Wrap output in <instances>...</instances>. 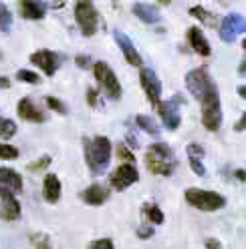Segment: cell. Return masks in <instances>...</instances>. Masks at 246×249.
I'll use <instances>...</instances> for the list:
<instances>
[{
	"label": "cell",
	"mask_w": 246,
	"mask_h": 249,
	"mask_svg": "<svg viewBox=\"0 0 246 249\" xmlns=\"http://www.w3.org/2000/svg\"><path fill=\"white\" fill-rule=\"evenodd\" d=\"M186 89L192 92V97L200 101V105L220 101L216 83L212 81V76L206 67H198L186 74Z\"/></svg>",
	"instance_id": "6da1fadb"
},
{
	"label": "cell",
	"mask_w": 246,
	"mask_h": 249,
	"mask_svg": "<svg viewBox=\"0 0 246 249\" xmlns=\"http://www.w3.org/2000/svg\"><path fill=\"white\" fill-rule=\"evenodd\" d=\"M85 161L89 165V171L93 175L105 173V169L109 167L111 161V143L107 137H93V139H85Z\"/></svg>",
	"instance_id": "7a4b0ae2"
},
{
	"label": "cell",
	"mask_w": 246,
	"mask_h": 249,
	"mask_svg": "<svg viewBox=\"0 0 246 249\" xmlns=\"http://www.w3.org/2000/svg\"><path fill=\"white\" fill-rule=\"evenodd\" d=\"M145 167L151 171L153 175H164L170 177L174 173V151L170 145L165 143H153L147 147V155H145Z\"/></svg>",
	"instance_id": "3957f363"
},
{
	"label": "cell",
	"mask_w": 246,
	"mask_h": 249,
	"mask_svg": "<svg viewBox=\"0 0 246 249\" xmlns=\"http://www.w3.org/2000/svg\"><path fill=\"white\" fill-rule=\"evenodd\" d=\"M186 203L200 211H218L226 205V197L214 191H202V189H188L186 191Z\"/></svg>",
	"instance_id": "277c9868"
},
{
	"label": "cell",
	"mask_w": 246,
	"mask_h": 249,
	"mask_svg": "<svg viewBox=\"0 0 246 249\" xmlns=\"http://www.w3.org/2000/svg\"><path fill=\"white\" fill-rule=\"evenodd\" d=\"M75 20L79 24L83 36H93L99 24V12L95 10V4L89 0H79L75 4Z\"/></svg>",
	"instance_id": "5b68a950"
},
{
	"label": "cell",
	"mask_w": 246,
	"mask_h": 249,
	"mask_svg": "<svg viewBox=\"0 0 246 249\" xmlns=\"http://www.w3.org/2000/svg\"><path fill=\"white\" fill-rule=\"evenodd\" d=\"M93 74H95V79H97L101 90L105 92L107 97L113 99V101H119L121 99V85L117 81L113 69L107 65V62H103V60L95 62V65H93Z\"/></svg>",
	"instance_id": "8992f818"
},
{
	"label": "cell",
	"mask_w": 246,
	"mask_h": 249,
	"mask_svg": "<svg viewBox=\"0 0 246 249\" xmlns=\"http://www.w3.org/2000/svg\"><path fill=\"white\" fill-rule=\"evenodd\" d=\"M182 105H186V101H184V97H180V95L172 97L170 101H160L158 111H160V117H162L167 131H176L180 127V123H182L180 107Z\"/></svg>",
	"instance_id": "52a82bcc"
},
{
	"label": "cell",
	"mask_w": 246,
	"mask_h": 249,
	"mask_svg": "<svg viewBox=\"0 0 246 249\" xmlns=\"http://www.w3.org/2000/svg\"><path fill=\"white\" fill-rule=\"evenodd\" d=\"M0 219L2 221H17L20 219V203L14 193L0 185Z\"/></svg>",
	"instance_id": "ba28073f"
},
{
	"label": "cell",
	"mask_w": 246,
	"mask_h": 249,
	"mask_svg": "<svg viewBox=\"0 0 246 249\" xmlns=\"http://www.w3.org/2000/svg\"><path fill=\"white\" fill-rule=\"evenodd\" d=\"M140 83L145 90V97L149 99L151 105H160L162 101V81L158 79V74L153 72L151 69H142L140 72Z\"/></svg>",
	"instance_id": "9c48e42d"
},
{
	"label": "cell",
	"mask_w": 246,
	"mask_h": 249,
	"mask_svg": "<svg viewBox=\"0 0 246 249\" xmlns=\"http://www.w3.org/2000/svg\"><path fill=\"white\" fill-rule=\"evenodd\" d=\"M244 28L246 26H244V17L242 14H238V12L228 14V17L222 20V24H220V38L224 42H234L236 36L244 33Z\"/></svg>",
	"instance_id": "30bf717a"
},
{
	"label": "cell",
	"mask_w": 246,
	"mask_h": 249,
	"mask_svg": "<svg viewBox=\"0 0 246 249\" xmlns=\"http://www.w3.org/2000/svg\"><path fill=\"white\" fill-rule=\"evenodd\" d=\"M135 181H140V173H137V169L129 163H121L111 175V185L117 191L127 189V187L133 185Z\"/></svg>",
	"instance_id": "8fae6325"
},
{
	"label": "cell",
	"mask_w": 246,
	"mask_h": 249,
	"mask_svg": "<svg viewBox=\"0 0 246 249\" xmlns=\"http://www.w3.org/2000/svg\"><path fill=\"white\" fill-rule=\"evenodd\" d=\"M30 62H33L35 67H39L47 76H53L61 65V60H59V54L53 53V51H37L30 54Z\"/></svg>",
	"instance_id": "7c38bea8"
},
{
	"label": "cell",
	"mask_w": 246,
	"mask_h": 249,
	"mask_svg": "<svg viewBox=\"0 0 246 249\" xmlns=\"http://www.w3.org/2000/svg\"><path fill=\"white\" fill-rule=\"evenodd\" d=\"M202 124L216 133L222 127V108H220V101H212V103H204L202 105Z\"/></svg>",
	"instance_id": "4fadbf2b"
},
{
	"label": "cell",
	"mask_w": 246,
	"mask_h": 249,
	"mask_svg": "<svg viewBox=\"0 0 246 249\" xmlns=\"http://www.w3.org/2000/svg\"><path fill=\"white\" fill-rule=\"evenodd\" d=\"M113 38H115L117 46L121 49L123 56H125V60L129 62V65H133V67H142V56H140V53L135 51V46H133V42L129 40V36H127L125 33H121V30H115V33H113Z\"/></svg>",
	"instance_id": "5bb4252c"
},
{
	"label": "cell",
	"mask_w": 246,
	"mask_h": 249,
	"mask_svg": "<svg viewBox=\"0 0 246 249\" xmlns=\"http://www.w3.org/2000/svg\"><path fill=\"white\" fill-rule=\"evenodd\" d=\"M17 113H19V117L20 119H24V121H30V123H44L47 121V115H44L41 108L30 101V99H20L19 101V107H17Z\"/></svg>",
	"instance_id": "9a60e30c"
},
{
	"label": "cell",
	"mask_w": 246,
	"mask_h": 249,
	"mask_svg": "<svg viewBox=\"0 0 246 249\" xmlns=\"http://www.w3.org/2000/svg\"><path fill=\"white\" fill-rule=\"evenodd\" d=\"M81 199L85 201L87 205H93V207H97V205H103L105 201L109 199V189H107L105 185H99V183H95V185L87 187V189L81 193Z\"/></svg>",
	"instance_id": "2e32d148"
},
{
	"label": "cell",
	"mask_w": 246,
	"mask_h": 249,
	"mask_svg": "<svg viewBox=\"0 0 246 249\" xmlns=\"http://www.w3.org/2000/svg\"><path fill=\"white\" fill-rule=\"evenodd\" d=\"M188 42H190V46H192V51L198 53L200 56H210L212 49H210L206 36L202 35V28L192 26V28L188 30Z\"/></svg>",
	"instance_id": "e0dca14e"
},
{
	"label": "cell",
	"mask_w": 246,
	"mask_h": 249,
	"mask_svg": "<svg viewBox=\"0 0 246 249\" xmlns=\"http://www.w3.org/2000/svg\"><path fill=\"white\" fill-rule=\"evenodd\" d=\"M133 14L140 20H144L145 24H158L162 20L160 10L153 4H145V2H135L133 4Z\"/></svg>",
	"instance_id": "ac0fdd59"
},
{
	"label": "cell",
	"mask_w": 246,
	"mask_h": 249,
	"mask_svg": "<svg viewBox=\"0 0 246 249\" xmlns=\"http://www.w3.org/2000/svg\"><path fill=\"white\" fill-rule=\"evenodd\" d=\"M0 185L10 189L12 193H22V177L14 169L0 167Z\"/></svg>",
	"instance_id": "d6986e66"
},
{
	"label": "cell",
	"mask_w": 246,
	"mask_h": 249,
	"mask_svg": "<svg viewBox=\"0 0 246 249\" xmlns=\"http://www.w3.org/2000/svg\"><path fill=\"white\" fill-rule=\"evenodd\" d=\"M42 197L49 201V203H57L61 199V179L53 173H49L44 177V183H42Z\"/></svg>",
	"instance_id": "ffe728a7"
},
{
	"label": "cell",
	"mask_w": 246,
	"mask_h": 249,
	"mask_svg": "<svg viewBox=\"0 0 246 249\" xmlns=\"http://www.w3.org/2000/svg\"><path fill=\"white\" fill-rule=\"evenodd\" d=\"M44 8L47 6H44L42 2H33V0H24V2H20V14H22V18H28V20L44 18V14H47Z\"/></svg>",
	"instance_id": "44dd1931"
},
{
	"label": "cell",
	"mask_w": 246,
	"mask_h": 249,
	"mask_svg": "<svg viewBox=\"0 0 246 249\" xmlns=\"http://www.w3.org/2000/svg\"><path fill=\"white\" fill-rule=\"evenodd\" d=\"M135 124H137L140 129H144L147 135L160 139V127H158V123L153 121L151 117H147V115H137V117H135Z\"/></svg>",
	"instance_id": "7402d4cb"
},
{
	"label": "cell",
	"mask_w": 246,
	"mask_h": 249,
	"mask_svg": "<svg viewBox=\"0 0 246 249\" xmlns=\"http://www.w3.org/2000/svg\"><path fill=\"white\" fill-rule=\"evenodd\" d=\"M190 14L194 18H198L200 22H204V24H208V26H216V17L214 14H210L206 8H202V6H194L192 10H190Z\"/></svg>",
	"instance_id": "603a6c76"
},
{
	"label": "cell",
	"mask_w": 246,
	"mask_h": 249,
	"mask_svg": "<svg viewBox=\"0 0 246 249\" xmlns=\"http://www.w3.org/2000/svg\"><path fill=\"white\" fill-rule=\"evenodd\" d=\"M144 215L147 217L151 223H156V225H162L164 223V213H162V209L158 205H145L144 207Z\"/></svg>",
	"instance_id": "cb8c5ba5"
},
{
	"label": "cell",
	"mask_w": 246,
	"mask_h": 249,
	"mask_svg": "<svg viewBox=\"0 0 246 249\" xmlns=\"http://www.w3.org/2000/svg\"><path fill=\"white\" fill-rule=\"evenodd\" d=\"M12 135H17V123L0 117V139H10Z\"/></svg>",
	"instance_id": "d4e9b609"
},
{
	"label": "cell",
	"mask_w": 246,
	"mask_h": 249,
	"mask_svg": "<svg viewBox=\"0 0 246 249\" xmlns=\"http://www.w3.org/2000/svg\"><path fill=\"white\" fill-rule=\"evenodd\" d=\"M0 159H4V161H14V159H19V149H17V147H12V145L0 143Z\"/></svg>",
	"instance_id": "484cf974"
},
{
	"label": "cell",
	"mask_w": 246,
	"mask_h": 249,
	"mask_svg": "<svg viewBox=\"0 0 246 249\" xmlns=\"http://www.w3.org/2000/svg\"><path fill=\"white\" fill-rule=\"evenodd\" d=\"M10 24H12V14H10V10L0 2V30H6L10 28Z\"/></svg>",
	"instance_id": "4316f807"
},
{
	"label": "cell",
	"mask_w": 246,
	"mask_h": 249,
	"mask_svg": "<svg viewBox=\"0 0 246 249\" xmlns=\"http://www.w3.org/2000/svg\"><path fill=\"white\" fill-rule=\"evenodd\" d=\"M49 165H51V157H49V155H42L41 159H37V161H33V163H28L26 169H28V171H33V173H37V171H44Z\"/></svg>",
	"instance_id": "83f0119b"
},
{
	"label": "cell",
	"mask_w": 246,
	"mask_h": 249,
	"mask_svg": "<svg viewBox=\"0 0 246 249\" xmlns=\"http://www.w3.org/2000/svg\"><path fill=\"white\" fill-rule=\"evenodd\" d=\"M17 79H19V81H22V83L37 85V83L41 81V76H39L37 72H33V71H24V69H20V71L17 72Z\"/></svg>",
	"instance_id": "f1b7e54d"
},
{
	"label": "cell",
	"mask_w": 246,
	"mask_h": 249,
	"mask_svg": "<svg viewBox=\"0 0 246 249\" xmlns=\"http://www.w3.org/2000/svg\"><path fill=\"white\" fill-rule=\"evenodd\" d=\"M47 105H49V107L53 108V111H57V113H61V115H67V113H69L67 105H65L63 101L55 99V97H47Z\"/></svg>",
	"instance_id": "f546056e"
},
{
	"label": "cell",
	"mask_w": 246,
	"mask_h": 249,
	"mask_svg": "<svg viewBox=\"0 0 246 249\" xmlns=\"http://www.w3.org/2000/svg\"><path fill=\"white\" fill-rule=\"evenodd\" d=\"M117 157L123 159V161H127L129 165H133V161H135V155H133L125 145H123V143L117 145Z\"/></svg>",
	"instance_id": "4dcf8cb0"
},
{
	"label": "cell",
	"mask_w": 246,
	"mask_h": 249,
	"mask_svg": "<svg viewBox=\"0 0 246 249\" xmlns=\"http://www.w3.org/2000/svg\"><path fill=\"white\" fill-rule=\"evenodd\" d=\"M188 155H190V159H202L204 157V147L202 145H198V143H192L188 145Z\"/></svg>",
	"instance_id": "1f68e13d"
},
{
	"label": "cell",
	"mask_w": 246,
	"mask_h": 249,
	"mask_svg": "<svg viewBox=\"0 0 246 249\" xmlns=\"http://www.w3.org/2000/svg\"><path fill=\"white\" fill-rule=\"evenodd\" d=\"M89 249H115L111 239H97L93 243H89Z\"/></svg>",
	"instance_id": "d6a6232c"
},
{
	"label": "cell",
	"mask_w": 246,
	"mask_h": 249,
	"mask_svg": "<svg viewBox=\"0 0 246 249\" xmlns=\"http://www.w3.org/2000/svg\"><path fill=\"white\" fill-rule=\"evenodd\" d=\"M190 167L194 169V173H196V175H200V177H204V175H206V167L202 165V161L190 159Z\"/></svg>",
	"instance_id": "836d02e7"
},
{
	"label": "cell",
	"mask_w": 246,
	"mask_h": 249,
	"mask_svg": "<svg viewBox=\"0 0 246 249\" xmlns=\"http://www.w3.org/2000/svg\"><path fill=\"white\" fill-rule=\"evenodd\" d=\"M151 235H153V227H149V225L137 227V237H140V239H149Z\"/></svg>",
	"instance_id": "e575fe53"
},
{
	"label": "cell",
	"mask_w": 246,
	"mask_h": 249,
	"mask_svg": "<svg viewBox=\"0 0 246 249\" xmlns=\"http://www.w3.org/2000/svg\"><path fill=\"white\" fill-rule=\"evenodd\" d=\"M87 103H89V107H97V89L87 90Z\"/></svg>",
	"instance_id": "d590c367"
},
{
	"label": "cell",
	"mask_w": 246,
	"mask_h": 249,
	"mask_svg": "<svg viewBox=\"0 0 246 249\" xmlns=\"http://www.w3.org/2000/svg\"><path fill=\"white\" fill-rule=\"evenodd\" d=\"M75 62H77V65H79L81 69H89V67H91V58L85 56V54H79V56L75 58Z\"/></svg>",
	"instance_id": "8d00e7d4"
},
{
	"label": "cell",
	"mask_w": 246,
	"mask_h": 249,
	"mask_svg": "<svg viewBox=\"0 0 246 249\" xmlns=\"http://www.w3.org/2000/svg\"><path fill=\"white\" fill-rule=\"evenodd\" d=\"M35 249H53V247H51V241H49V237H47V235H44V237H41Z\"/></svg>",
	"instance_id": "74e56055"
},
{
	"label": "cell",
	"mask_w": 246,
	"mask_h": 249,
	"mask_svg": "<svg viewBox=\"0 0 246 249\" xmlns=\"http://www.w3.org/2000/svg\"><path fill=\"white\" fill-rule=\"evenodd\" d=\"M206 249H222V243L218 239H206Z\"/></svg>",
	"instance_id": "f35d334b"
},
{
	"label": "cell",
	"mask_w": 246,
	"mask_h": 249,
	"mask_svg": "<svg viewBox=\"0 0 246 249\" xmlns=\"http://www.w3.org/2000/svg\"><path fill=\"white\" fill-rule=\"evenodd\" d=\"M244 127H246V115H242V117H240V121L236 123L234 131H238V133H240V131H244Z\"/></svg>",
	"instance_id": "ab89813d"
},
{
	"label": "cell",
	"mask_w": 246,
	"mask_h": 249,
	"mask_svg": "<svg viewBox=\"0 0 246 249\" xmlns=\"http://www.w3.org/2000/svg\"><path fill=\"white\" fill-rule=\"evenodd\" d=\"M127 143H129L133 149L140 147V141H135V137H133V135H127Z\"/></svg>",
	"instance_id": "60d3db41"
},
{
	"label": "cell",
	"mask_w": 246,
	"mask_h": 249,
	"mask_svg": "<svg viewBox=\"0 0 246 249\" xmlns=\"http://www.w3.org/2000/svg\"><path fill=\"white\" fill-rule=\"evenodd\" d=\"M10 87V81L4 79V76H0V89H8Z\"/></svg>",
	"instance_id": "b9f144b4"
},
{
	"label": "cell",
	"mask_w": 246,
	"mask_h": 249,
	"mask_svg": "<svg viewBox=\"0 0 246 249\" xmlns=\"http://www.w3.org/2000/svg\"><path fill=\"white\" fill-rule=\"evenodd\" d=\"M236 179H238V181H244V169H238V171H236Z\"/></svg>",
	"instance_id": "7bdbcfd3"
},
{
	"label": "cell",
	"mask_w": 246,
	"mask_h": 249,
	"mask_svg": "<svg viewBox=\"0 0 246 249\" xmlns=\"http://www.w3.org/2000/svg\"><path fill=\"white\" fill-rule=\"evenodd\" d=\"M244 71H246V62L242 60V62H240V67H238V72H240V74H244Z\"/></svg>",
	"instance_id": "ee69618b"
},
{
	"label": "cell",
	"mask_w": 246,
	"mask_h": 249,
	"mask_svg": "<svg viewBox=\"0 0 246 249\" xmlns=\"http://www.w3.org/2000/svg\"><path fill=\"white\" fill-rule=\"evenodd\" d=\"M238 95H240V97H246V87H240V89H238Z\"/></svg>",
	"instance_id": "f6af8a7d"
}]
</instances>
